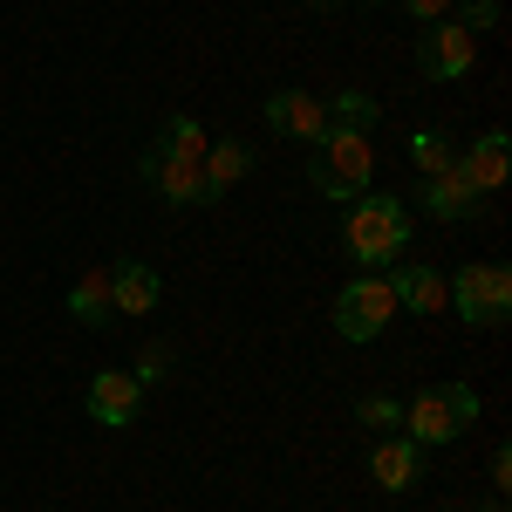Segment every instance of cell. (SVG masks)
<instances>
[{
    "mask_svg": "<svg viewBox=\"0 0 512 512\" xmlns=\"http://www.w3.org/2000/svg\"><path fill=\"white\" fill-rule=\"evenodd\" d=\"M342 239H349V253L362 260V267H390V260H403V246H410V212H403V198L362 192V205L349 212Z\"/></svg>",
    "mask_w": 512,
    "mask_h": 512,
    "instance_id": "1",
    "label": "cell"
},
{
    "mask_svg": "<svg viewBox=\"0 0 512 512\" xmlns=\"http://www.w3.org/2000/svg\"><path fill=\"white\" fill-rule=\"evenodd\" d=\"M308 151H315L308 178H315L321 198H362V192H369L376 151H369V137H362V130H328V137L308 144Z\"/></svg>",
    "mask_w": 512,
    "mask_h": 512,
    "instance_id": "2",
    "label": "cell"
},
{
    "mask_svg": "<svg viewBox=\"0 0 512 512\" xmlns=\"http://www.w3.org/2000/svg\"><path fill=\"white\" fill-rule=\"evenodd\" d=\"M403 424H410V444H451L478 424V390L472 383H437L417 403H403Z\"/></svg>",
    "mask_w": 512,
    "mask_h": 512,
    "instance_id": "3",
    "label": "cell"
},
{
    "mask_svg": "<svg viewBox=\"0 0 512 512\" xmlns=\"http://www.w3.org/2000/svg\"><path fill=\"white\" fill-rule=\"evenodd\" d=\"M444 301L465 321H478V328H499L512 315V274L499 260H472V267H458V280L444 287Z\"/></svg>",
    "mask_w": 512,
    "mask_h": 512,
    "instance_id": "4",
    "label": "cell"
},
{
    "mask_svg": "<svg viewBox=\"0 0 512 512\" xmlns=\"http://www.w3.org/2000/svg\"><path fill=\"white\" fill-rule=\"evenodd\" d=\"M390 315H396V294H390L383 274H362L335 294V328H342L349 342H376V335L390 328Z\"/></svg>",
    "mask_w": 512,
    "mask_h": 512,
    "instance_id": "5",
    "label": "cell"
},
{
    "mask_svg": "<svg viewBox=\"0 0 512 512\" xmlns=\"http://www.w3.org/2000/svg\"><path fill=\"white\" fill-rule=\"evenodd\" d=\"M144 178H151L171 205H212V192H205V158H185V151L151 144V151H144Z\"/></svg>",
    "mask_w": 512,
    "mask_h": 512,
    "instance_id": "6",
    "label": "cell"
},
{
    "mask_svg": "<svg viewBox=\"0 0 512 512\" xmlns=\"http://www.w3.org/2000/svg\"><path fill=\"white\" fill-rule=\"evenodd\" d=\"M472 55H478V41H472L465 21H437L431 35H424V48H417V69L431 82H458L472 69Z\"/></svg>",
    "mask_w": 512,
    "mask_h": 512,
    "instance_id": "7",
    "label": "cell"
},
{
    "mask_svg": "<svg viewBox=\"0 0 512 512\" xmlns=\"http://www.w3.org/2000/svg\"><path fill=\"white\" fill-rule=\"evenodd\" d=\"M137 410H144V383H137L130 369H103V376H89V417H96V424L123 431V424H137Z\"/></svg>",
    "mask_w": 512,
    "mask_h": 512,
    "instance_id": "8",
    "label": "cell"
},
{
    "mask_svg": "<svg viewBox=\"0 0 512 512\" xmlns=\"http://www.w3.org/2000/svg\"><path fill=\"white\" fill-rule=\"evenodd\" d=\"M267 123H274L280 137L321 144V137H328V103L308 96V89H280V96H267Z\"/></svg>",
    "mask_w": 512,
    "mask_h": 512,
    "instance_id": "9",
    "label": "cell"
},
{
    "mask_svg": "<svg viewBox=\"0 0 512 512\" xmlns=\"http://www.w3.org/2000/svg\"><path fill=\"white\" fill-rule=\"evenodd\" d=\"M458 171L472 178V192H499V185H506V171H512V144H506V130H485L472 151L458 158Z\"/></svg>",
    "mask_w": 512,
    "mask_h": 512,
    "instance_id": "10",
    "label": "cell"
},
{
    "mask_svg": "<svg viewBox=\"0 0 512 512\" xmlns=\"http://www.w3.org/2000/svg\"><path fill=\"white\" fill-rule=\"evenodd\" d=\"M369 472H376V485H383V492H410V485L424 478V444H410V437H390V444H376Z\"/></svg>",
    "mask_w": 512,
    "mask_h": 512,
    "instance_id": "11",
    "label": "cell"
},
{
    "mask_svg": "<svg viewBox=\"0 0 512 512\" xmlns=\"http://www.w3.org/2000/svg\"><path fill=\"white\" fill-rule=\"evenodd\" d=\"M110 301H117V315H151L158 308V274L144 260H117L110 267Z\"/></svg>",
    "mask_w": 512,
    "mask_h": 512,
    "instance_id": "12",
    "label": "cell"
},
{
    "mask_svg": "<svg viewBox=\"0 0 512 512\" xmlns=\"http://www.w3.org/2000/svg\"><path fill=\"white\" fill-rule=\"evenodd\" d=\"M390 294H396V308H417V315H437L444 308V274L437 267H424V260H403L390 280Z\"/></svg>",
    "mask_w": 512,
    "mask_h": 512,
    "instance_id": "13",
    "label": "cell"
},
{
    "mask_svg": "<svg viewBox=\"0 0 512 512\" xmlns=\"http://www.w3.org/2000/svg\"><path fill=\"white\" fill-rule=\"evenodd\" d=\"M424 205H431V219H472L478 192H472V178H465L458 164H444V171L431 178V192H424Z\"/></svg>",
    "mask_w": 512,
    "mask_h": 512,
    "instance_id": "14",
    "label": "cell"
},
{
    "mask_svg": "<svg viewBox=\"0 0 512 512\" xmlns=\"http://www.w3.org/2000/svg\"><path fill=\"white\" fill-rule=\"evenodd\" d=\"M246 171H253V151H246L239 137H226V144H212V151H205V192L219 198L226 185H233V178H246Z\"/></svg>",
    "mask_w": 512,
    "mask_h": 512,
    "instance_id": "15",
    "label": "cell"
},
{
    "mask_svg": "<svg viewBox=\"0 0 512 512\" xmlns=\"http://www.w3.org/2000/svg\"><path fill=\"white\" fill-rule=\"evenodd\" d=\"M69 315L89 321V328H103V321L117 315V301H110V274H82L76 287H69Z\"/></svg>",
    "mask_w": 512,
    "mask_h": 512,
    "instance_id": "16",
    "label": "cell"
},
{
    "mask_svg": "<svg viewBox=\"0 0 512 512\" xmlns=\"http://www.w3.org/2000/svg\"><path fill=\"white\" fill-rule=\"evenodd\" d=\"M376 117H383V110H376V96H362V89H342V96L328 103V130H362V137H369Z\"/></svg>",
    "mask_w": 512,
    "mask_h": 512,
    "instance_id": "17",
    "label": "cell"
},
{
    "mask_svg": "<svg viewBox=\"0 0 512 512\" xmlns=\"http://www.w3.org/2000/svg\"><path fill=\"white\" fill-rule=\"evenodd\" d=\"M410 164H417L424 178H437L444 164H458V158H451V137H437V130H417V137H410Z\"/></svg>",
    "mask_w": 512,
    "mask_h": 512,
    "instance_id": "18",
    "label": "cell"
},
{
    "mask_svg": "<svg viewBox=\"0 0 512 512\" xmlns=\"http://www.w3.org/2000/svg\"><path fill=\"white\" fill-rule=\"evenodd\" d=\"M158 144H164V151H185V158H205V137H198V123H192V117H171Z\"/></svg>",
    "mask_w": 512,
    "mask_h": 512,
    "instance_id": "19",
    "label": "cell"
},
{
    "mask_svg": "<svg viewBox=\"0 0 512 512\" xmlns=\"http://www.w3.org/2000/svg\"><path fill=\"white\" fill-rule=\"evenodd\" d=\"M355 417H362V424H403V403H396V396H362Z\"/></svg>",
    "mask_w": 512,
    "mask_h": 512,
    "instance_id": "20",
    "label": "cell"
},
{
    "mask_svg": "<svg viewBox=\"0 0 512 512\" xmlns=\"http://www.w3.org/2000/svg\"><path fill=\"white\" fill-rule=\"evenodd\" d=\"M492 21H499V0H465V28H492Z\"/></svg>",
    "mask_w": 512,
    "mask_h": 512,
    "instance_id": "21",
    "label": "cell"
},
{
    "mask_svg": "<svg viewBox=\"0 0 512 512\" xmlns=\"http://www.w3.org/2000/svg\"><path fill=\"white\" fill-rule=\"evenodd\" d=\"M403 7H410L417 21H444V14H451V0H403Z\"/></svg>",
    "mask_w": 512,
    "mask_h": 512,
    "instance_id": "22",
    "label": "cell"
},
{
    "mask_svg": "<svg viewBox=\"0 0 512 512\" xmlns=\"http://www.w3.org/2000/svg\"><path fill=\"white\" fill-rule=\"evenodd\" d=\"M492 485H512V451H506V444L492 451Z\"/></svg>",
    "mask_w": 512,
    "mask_h": 512,
    "instance_id": "23",
    "label": "cell"
},
{
    "mask_svg": "<svg viewBox=\"0 0 512 512\" xmlns=\"http://www.w3.org/2000/svg\"><path fill=\"white\" fill-rule=\"evenodd\" d=\"M137 369H144L137 383H151V376H164V349H144V362H137Z\"/></svg>",
    "mask_w": 512,
    "mask_h": 512,
    "instance_id": "24",
    "label": "cell"
},
{
    "mask_svg": "<svg viewBox=\"0 0 512 512\" xmlns=\"http://www.w3.org/2000/svg\"><path fill=\"white\" fill-rule=\"evenodd\" d=\"M308 7H335V0H308Z\"/></svg>",
    "mask_w": 512,
    "mask_h": 512,
    "instance_id": "25",
    "label": "cell"
},
{
    "mask_svg": "<svg viewBox=\"0 0 512 512\" xmlns=\"http://www.w3.org/2000/svg\"><path fill=\"white\" fill-rule=\"evenodd\" d=\"M485 512H506V506H485Z\"/></svg>",
    "mask_w": 512,
    "mask_h": 512,
    "instance_id": "26",
    "label": "cell"
},
{
    "mask_svg": "<svg viewBox=\"0 0 512 512\" xmlns=\"http://www.w3.org/2000/svg\"><path fill=\"white\" fill-rule=\"evenodd\" d=\"M362 7H369V0H362Z\"/></svg>",
    "mask_w": 512,
    "mask_h": 512,
    "instance_id": "27",
    "label": "cell"
}]
</instances>
